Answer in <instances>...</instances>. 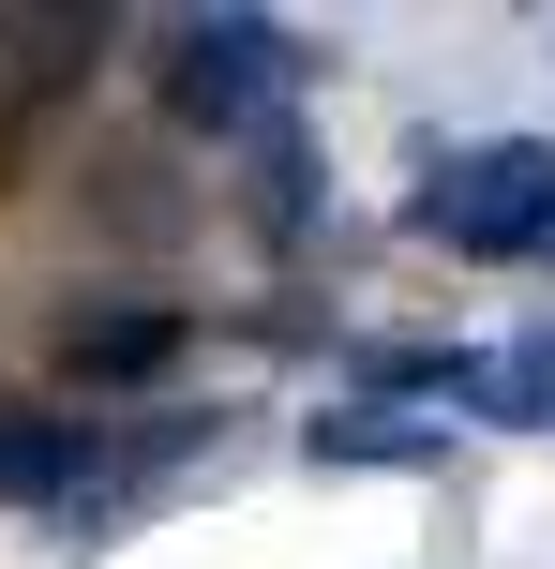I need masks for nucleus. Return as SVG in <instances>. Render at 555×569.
Wrapping results in <instances>:
<instances>
[{"label": "nucleus", "mask_w": 555, "mask_h": 569, "mask_svg": "<svg viewBox=\"0 0 555 569\" xmlns=\"http://www.w3.org/2000/svg\"><path fill=\"white\" fill-rule=\"evenodd\" d=\"M420 240L450 256H555V136H466V150H420Z\"/></svg>", "instance_id": "nucleus-1"}, {"label": "nucleus", "mask_w": 555, "mask_h": 569, "mask_svg": "<svg viewBox=\"0 0 555 569\" xmlns=\"http://www.w3.org/2000/svg\"><path fill=\"white\" fill-rule=\"evenodd\" d=\"M300 60L316 46L286 16H166V120L180 136H286Z\"/></svg>", "instance_id": "nucleus-2"}, {"label": "nucleus", "mask_w": 555, "mask_h": 569, "mask_svg": "<svg viewBox=\"0 0 555 569\" xmlns=\"http://www.w3.org/2000/svg\"><path fill=\"white\" fill-rule=\"evenodd\" d=\"M106 480V420L90 405H0V495L16 510H90Z\"/></svg>", "instance_id": "nucleus-3"}, {"label": "nucleus", "mask_w": 555, "mask_h": 569, "mask_svg": "<svg viewBox=\"0 0 555 569\" xmlns=\"http://www.w3.org/2000/svg\"><path fill=\"white\" fill-rule=\"evenodd\" d=\"M166 360H180V315L166 300H76V315H60V375H76V390H150Z\"/></svg>", "instance_id": "nucleus-4"}, {"label": "nucleus", "mask_w": 555, "mask_h": 569, "mask_svg": "<svg viewBox=\"0 0 555 569\" xmlns=\"http://www.w3.org/2000/svg\"><path fill=\"white\" fill-rule=\"evenodd\" d=\"M466 405H480L496 435H555V330H511V345H480Z\"/></svg>", "instance_id": "nucleus-5"}, {"label": "nucleus", "mask_w": 555, "mask_h": 569, "mask_svg": "<svg viewBox=\"0 0 555 569\" xmlns=\"http://www.w3.org/2000/svg\"><path fill=\"white\" fill-rule=\"evenodd\" d=\"M316 465H436V420H390V405H316L300 420Z\"/></svg>", "instance_id": "nucleus-6"}, {"label": "nucleus", "mask_w": 555, "mask_h": 569, "mask_svg": "<svg viewBox=\"0 0 555 569\" xmlns=\"http://www.w3.org/2000/svg\"><path fill=\"white\" fill-rule=\"evenodd\" d=\"M466 375H480V345H360L346 390L360 405H406V390H450V405H466Z\"/></svg>", "instance_id": "nucleus-7"}, {"label": "nucleus", "mask_w": 555, "mask_h": 569, "mask_svg": "<svg viewBox=\"0 0 555 569\" xmlns=\"http://www.w3.org/2000/svg\"><path fill=\"white\" fill-rule=\"evenodd\" d=\"M256 210H270V226H316V180H300V136H256Z\"/></svg>", "instance_id": "nucleus-8"}]
</instances>
